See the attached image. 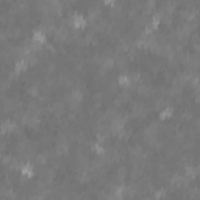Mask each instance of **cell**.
Segmentation results:
<instances>
[{"instance_id": "obj_2", "label": "cell", "mask_w": 200, "mask_h": 200, "mask_svg": "<svg viewBox=\"0 0 200 200\" xmlns=\"http://www.w3.org/2000/svg\"><path fill=\"white\" fill-rule=\"evenodd\" d=\"M128 83H130V78H128V75L122 74V75L119 77V85H120V86H128Z\"/></svg>"}, {"instance_id": "obj_1", "label": "cell", "mask_w": 200, "mask_h": 200, "mask_svg": "<svg viewBox=\"0 0 200 200\" xmlns=\"http://www.w3.org/2000/svg\"><path fill=\"white\" fill-rule=\"evenodd\" d=\"M88 24V19L81 14V13H74L72 14V17H71V25H74V27H77V28H80V27H85Z\"/></svg>"}]
</instances>
